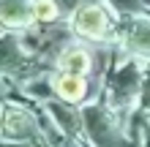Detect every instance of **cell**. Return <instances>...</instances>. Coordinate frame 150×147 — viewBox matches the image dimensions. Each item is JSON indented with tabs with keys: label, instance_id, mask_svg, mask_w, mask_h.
<instances>
[{
	"label": "cell",
	"instance_id": "obj_1",
	"mask_svg": "<svg viewBox=\"0 0 150 147\" xmlns=\"http://www.w3.org/2000/svg\"><path fill=\"white\" fill-rule=\"evenodd\" d=\"M74 30L90 41H98L107 33V14L98 6H82L74 14Z\"/></svg>",
	"mask_w": 150,
	"mask_h": 147
},
{
	"label": "cell",
	"instance_id": "obj_2",
	"mask_svg": "<svg viewBox=\"0 0 150 147\" xmlns=\"http://www.w3.org/2000/svg\"><path fill=\"white\" fill-rule=\"evenodd\" d=\"M55 93L63 101H82L85 98V93H87V82H85V76H79V74H57L55 76Z\"/></svg>",
	"mask_w": 150,
	"mask_h": 147
},
{
	"label": "cell",
	"instance_id": "obj_3",
	"mask_svg": "<svg viewBox=\"0 0 150 147\" xmlns=\"http://www.w3.org/2000/svg\"><path fill=\"white\" fill-rule=\"evenodd\" d=\"M60 68H63L66 74L85 76L87 68H90V57H87V52H82V49H71V52H66V55L60 57Z\"/></svg>",
	"mask_w": 150,
	"mask_h": 147
},
{
	"label": "cell",
	"instance_id": "obj_4",
	"mask_svg": "<svg viewBox=\"0 0 150 147\" xmlns=\"http://www.w3.org/2000/svg\"><path fill=\"white\" fill-rule=\"evenodd\" d=\"M33 16H36L38 22L49 25V22H55L60 16V6L55 0H36V3H33Z\"/></svg>",
	"mask_w": 150,
	"mask_h": 147
}]
</instances>
